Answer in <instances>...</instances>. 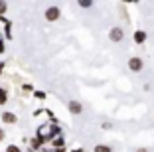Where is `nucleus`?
I'll return each instance as SVG.
<instances>
[{
	"instance_id": "f257e3e1",
	"label": "nucleus",
	"mask_w": 154,
	"mask_h": 152,
	"mask_svg": "<svg viewBox=\"0 0 154 152\" xmlns=\"http://www.w3.org/2000/svg\"><path fill=\"white\" fill-rule=\"evenodd\" d=\"M44 16H45L48 22H55V20H59V16H61V10H59L57 6H50V8L44 12Z\"/></svg>"
},
{
	"instance_id": "f03ea898",
	"label": "nucleus",
	"mask_w": 154,
	"mask_h": 152,
	"mask_svg": "<svg viewBox=\"0 0 154 152\" xmlns=\"http://www.w3.org/2000/svg\"><path fill=\"white\" fill-rule=\"evenodd\" d=\"M142 67H144V61H142L140 57H131L128 59V69L131 71H134V73H138V71H142Z\"/></svg>"
},
{
	"instance_id": "7ed1b4c3",
	"label": "nucleus",
	"mask_w": 154,
	"mask_h": 152,
	"mask_svg": "<svg viewBox=\"0 0 154 152\" xmlns=\"http://www.w3.org/2000/svg\"><path fill=\"white\" fill-rule=\"evenodd\" d=\"M109 38H111V42H122L125 40V32H122V28H119V26L111 28L109 30Z\"/></svg>"
},
{
	"instance_id": "20e7f679",
	"label": "nucleus",
	"mask_w": 154,
	"mask_h": 152,
	"mask_svg": "<svg viewBox=\"0 0 154 152\" xmlns=\"http://www.w3.org/2000/svg\"><path fill=\"white\" fill-rule=\"evenodd\" d=\"M0 121L4 123V125H16V123H18V116L14 115V113H10V111H4L0 115Z\"/></svg>"
},
{
	"instance_id": "39448f33",
	"label": "nucleus",
	"mask_w": 154,
	"mask_h": 152,
	"mask_svg": "<svg viewBox=\"0 0 154 152\" xmlns=\"http://www.w3.org/2000/svg\"><path fill=\"white\" fill-rule=\"evenodd\" d=\"M67 109H69V113H71V115H81V113H83V105L79 103V101H69V103H67Z\"/></svg>"
},
{
	"instance_id": "423d86ee",
	"label": "nucleus",
	"mask_w": 154,
	"mask_h": 152,
	"mask_svg": "<svg viewBox=\"0 0 154 152\" xmlns=\"http://www.w3.org/2000/svg\"><path fill=\"white\" fill-rule=\"evenodd\" d=\"M134 42L138 45L144 44V42H146V32L144 30H134Z\"/></svg>"
},
{
	"instance_id": "0eeeda50",
	"label": "nucleus",
	"mask_w": 154,
	"mask_h": 152,
	"mask_svg": "<svg viewBox=\"0 0 154 152\" xmlns=\"http://www.w3.org/2000/svg\"><path fill=\"white\" fill-rule=\"evenodd\" d=\"M8 103V91L4 87H0V105H6Z\"/></svg>"
},
{
	"instance_id": "6e6552de",
	"label": "nucleus",
	"mask_w": 154,
	"mask_h": 152,
	"mask_svg": "<svg viewBox=\"0 0 154 152\" xmlns=\"http://www.w3.org/2000/svg\"><path fill=\"white\" fill-rule=\"evenodd\" d=\"M93 152H113V150H111V146H107V144H97V146L93 148Z\"/></svg>"
},
{
	"instance_id": "1a4fd4ad",
	"label": "nucleus",
	"mask_w": 154,
	"mask_h": 152,
	"mask_svg": "<svg viewBox=\"0 0 154 152\" xmlns=\"http://www.w3.org/2000/svg\"><path fill=\"white\" fill-rule=\"evenodd\" d=\"M54 148H63V144H65V140L61 138V136H57V138H54Z\"/></svg>"
},
{
	"instance_id": "9d476101",
	"label": "nucleus",
	"mask_w": 154,
	"mask_h": 152,
	"mask_svg": "<svg viewBox=\"0 0 154 152\" xmlns=\"http://www.w3.org/2000/svg\"><path fill=\"white\" fill-rule=\"evenodd\" d=\"M4 152H22V148H20V146H16V144H8Z\"/></svg>"
},
{
	"instance_id": "9b49d317",
	"label": "nucleus",
	"mask_w": 154,
	"mask_h": 152,
	"mask_svg": "<svg viewBox=\"0 0 154 152\" xmlns=\"http://www.w3.org/2000/svg\"><path fill=\"white\" fill-rule=\"evenodd\" d=\"M6 10H8V2H4V0H0V16H4Z\"/></svg>"
},
{
	"instance_id": "f8f14e48",
	"label": "nucleus",
	"mask_w": 154,
	"mask_h": 152,
	"mask_svg": "<svg viewBox=\"0 0 154 152\" xmlns=\"http://www.w3.org/2000/svg\"><path fill=\"white\" fill-rule=\"evenodd\" d=\"M79 6H81V8H91V6H93V2H91V0H81V2H79Z\"/></svg>"
},
{
	"instance_id": "ddd939ff",
	"label": "nucleus",
	"mask_w": 154,
	"mask_h": 152,
	"mask_svg": "<svg viewBox=\"0 0 154 152\" xmlns=\"http://www.w3.org/2000/svg\"><path fill=\"white\" fill-rule=\"evenodd\" d=\"M42 146V140L40 138H34L32 140V150H36V148H40Z\"/></svg>"
},
{
	"instance_id": "4468645a",
	"label": "nucleus",
	"mask_w": 154,
	"mask_h": 152,
	"mask_svg": "<svg viewBox=\"0 0 154 152\" xmlns=\"http://www.w3.org/2000/svg\"><path fill=\"white\" fill-rule=\"evenodd\" d=\"M34 97H36V99H45V93H44V91H36Z\"/></svg>"
},
{
	"instance_id": "2eb2a0df",
	"label": "nucleus",
	"mask_w": 154,
	"mask_h": 152,
	"mask_svg": "<svg viewBox=\"0 0 154 152\" xmlns=\"http://www.w3.org/2000/svg\"><path fill=\"white\" fill-rule=\"evenodd\" d=\"M4 51H6V45H4V42H2V40H0V55H2V54H4Z\"/></svg>"
},
{
	"instance_id": "dca6fc26",
	"label": "nucleus",
	"mask_w": 154,
	"mask_h": 152,
	"mask_svg": "<svg viewBox=\"0 0 154 152\" xmlns=\"http://www.w3.org/2000/svg\"><path fill=\"white\" fill-rule=\"evenodd\" d=\"M4 136H6V134H4V129H0V142L4 140Z\"/></svg>"
},
{
	"instance_id": "f3484780",
	"label": "nucleus",
	"mask_w": 154,
	"mask_h": 152,
	"mask_svg": "<svg viewBox=\"0 0 154 152\" xmlns=\"http://www.w3.org/2000/svg\"><path fill=\"white\" fill-rule=\"evenodd\" d=\"M4 71V61H0V73Z\"/></svg>"
},
{
	"instance_id": "a211bd4d",
	"label": "nucleus",
	"mask_w": 154,
	"mask_h": 152,
	"mask_svg": "<svg viewBox=\"0 0 154 152\" xmlns=\"http://www.w3.org/2000/svg\"><path fill=\"white\" fill-rule=\"evenodd\" d=\"M136 152H148V150H146V148H138V150H136Z\"/></svg>"
},
{
	"instance_id": "6ab92c4d",
	"label": "nucleus",
	"mask_w": 154,
	"mask_h": 152,
	"mask_svg": "<svg viewBox=\"0 0 154 152\" xmlns=\"http://www.w3.org/2000/svg\"><path fill=\"white\" fill-rule=\"evenodd\" d=\"M73 152H83V150H73Z\"/></svg>"
},
{
	"instance_id": "aec40b11",
	"label": "nucleus",
	"mask_w": 154,
	"mask_h": 152,
	"mask_svg": "<svg viewBox=\"0 0 154 152\" xmlns=\"http://www.w3.org/2000/svg\"><path fill=\"white\" fill-rule=\"evenodd\" d=\"M28 152H34V150H28Z\"/></svg>"
},
{
	"instance_id": "412c9836",
	"label": "nucleus",
	"mask_w": 154,
	"mask_h": 152,
	"mask_svg": "<svg viewBox=\"0 0 154 152\" xmlns=\"http://www.w3.org/2000/svg\"><path fill=\"white\" fill-rule=\"evenodd\" d=\"M0 40H2V38H0Z\"/></svg>"
}]
</instances>
